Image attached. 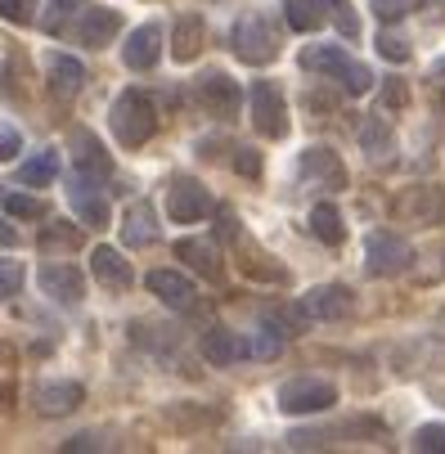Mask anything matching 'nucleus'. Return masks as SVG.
<instances>
[{"mask_svg": "<svg viewBox=\"0 0 445 454\" xmlns=\"http://www.w3.org/2000/svg\"><path fill=\"white\" fill-rule=\"evenodd\" d=\"M301 68H306V73H324V77L338 82L347 95L373 90V73L364 68V63H355L342 45H306V50H301Z\"/></svg>", "mask_w": 445, "mask_h": 454, "instance_id": "obj_1", "label": "nucleus"}, {"mask_svg": "<svg viewBox=\"0 0 445 454\" xmlns=\"http://www.w3.org/2000/svg\"><path fill=\"white\" fill-rule=\"evenodd\" d=\"M108 126H113V136H117L126 149H140V145H149L153 131H158V108H153V99H144L140 90H126V95H117V104H113V113H108Z\"/></svg>", "mask_w": 445, "mask_h": 454, "instance_id": "obj_2", "label": "nucleus"}, {"mask_svg": "<svg viewBox=\"0 0 445 454\" xmlns=\"http://www.w3.org/2000/svg\"><path fill=\"white\" fill-rule=\"evenodd\" d=\"M234 54L243 59V63H252V68H266V63H275L279 59V27L262 14V10H252V14H243L238 23H234Z\"/></svg>", "mask_w": 445, "mask_h": 454, "instance_id": "obj_3", "label": "nucleus"}, {"mask_svg": "<svg viewBox=\"0 0 445 454\" xmlns=\"http://www.w3.org/2000/svg\"><path fill=\"white\" fill-rule=\"evenodd\" d=\"M247 117L266 140H284L288 136V99L279 90V82H252L247 90Z\"/></svg>", "mask_w": 445, "mask_h": 454, "instance_id": "obj_4", "label": "nucleus"}, {"mask_svg": "<svg viewBox=\"0 0 445 454\" xmlns=\"http://www.w3.org/2000/svg\"><path fill=\"white\" fill-rule=\"evenodd\" d=\"M410 262H414V247H410L401 234H392V230H373V234L364 239V266H369V275L392 279V275H405Z\"/></svg>", "mask_w": 445, "mask_h": 454, "instance_id": "obj_5", "label": "nucleus"}, {"mask_svg": "<svg viewBox=\"0 0 445 454\" xmlns=\"http://www.w3.org/2000/svg\"><path fill=\"white\" fill-rule=\"evenodd\" d=\"M338 405V387L324 378H288L279 387V410L284 414H324Z\"/></svg>", "mask_w": 445, "mask_h": 454, "instance_id": "obj_6", "label": "nucleus"}, {"mask_svg": "<svg viewBox=\"0 0 445 454\" xmlns=\"http://www.w3.org/2000/svg\"><path fill=\"white\" fill-rule=\"evenodd\" d=\"M392 216L405 225H445V189L436 184H414L392 199Z\"/></svg>", "mask_w": 445, "mask_h": 454, "instance_id": "obj_7", "label": "nucleus"}, {"mask_svg": "<svg viewBox=\"0 0 445 454\" xmlns=\"http://www.w3.org/2000/svg\"><path fill=\"white\" fill-rule=\"evenodd\" d=\"M212 193L194 180V176H180V180H171V189H167V212H171V221L176 225H194V221H207L212 216Z\"/></svg>", "mask_w": 445, "mask_h": 454, "instance_id": "obj_8", "label": "nucleus"}, {"mask_svg": "<svg viewBox=\"0 0 445 454\" xmlns=\"http://www.w3.org/2000/svg\"><path fill=\"white\" fill-rule=\"evenodd\" d=\"M301 180H306L310 189L338 193V189H347V167H342V158H338L329 145H310V149L301 153Z\"/></svg>", "mask_w": 445, "mask_h": 454, "instance_id": "obj_9", "label": "nucleus"}, {"mask_svg": "<svg viewBox=\"0 0 445 454\" xmlns=\"http://www.w3.org/2000/svg\"><path fill=\"white\" fill-rule=\"evenodd\" d=\"M301 319H347L351 310H355V293L347 288V284H320V288H310L306 297H301Z\"/></svg>", "mask_w": 445, "mask_h": 454, "instance_id": "obj_10", "label": "nucleus"}, {"mask_svg": "<svg viewBox=\"0 0 445 454\" xmlns=\"http://www.w3.org/2000/svg\"><path fill=\"white\" fill-rule=\"evenodd\" d=\"M117 32H121V10H113V5H82V19L73 27V36L86 50H104Z\"/></svg>", "mask_w": 445, "mask_h": 454, "instance_id": "obj_11", "label": "nucleus"}, {"mask_svg": "<svg viewBox=\"0 0 445 454\" xmlns=\"http://www.w3.org/2000/svg\"><path fill=\"white\" fill-rule=\"evenodd\" d=\"M36 284H41V293H45V297H54L59 306H77V301L86 297V275H82L77 266H68V262L41 266Z\"/></svg>", "mask_w": 445, "mask_h": 454, "instance_id": "obj_12", "label": "nucleus"}, {"mask_svg": "<svg viewBox=\"0 0 445 454\" xmlns=\"http://www.w3.org/2000/svg\"><path fill=\"white\" fill-rule=\"evenodd\" d=\"M199 99H203V108H207L212 117H221V121L238 117V108H243V90H238V82H234L230 73H207V77L199 82Z\"/></svg>", "mask_w": 445, "mask_h": 454, "instance_id": "obj_13", "label": "nucleus"}, {"mask_svg": "<svg viewBox=\"0 0 445 454\" xmlns=\"http://www.w3.org/2000/svg\"><path fill=\"white\" fill-rule=\"evenodd\" d=\"M68 203H73V212L86 221V225H108V199H104V189H99V180L95 176H82V171H73V180H68Z\"/></svg>", "mask_w": 445, "mask_h": 454, "instance_id": "obj_14", "label": "nucleus"}, {"mask_svg": "<svg viewBox=\"0 0 445 454\" xmlns=\"http://www.w3.org/2000/svg\"><path fill=\"white\" fill-rule=\"evenodd\" d=\"M82 401H86V387H82V382H41L36 392H32V405H36V414H45V419L73 414Z\"/></svg>", "mask_w": 445, "mask_h": 454, "instance_id": "obj_15", "label": "nucleus"}, {"mask_svg": "<svg viewBox=\"0 0 445 454\" xmlns=\"http://www.w3.org/2000/svg\"><path fill=\"white\" fill-rule=\"evenodd\" d=\"M158 54H162V27L158 23H140L131 36H126V45H121V59H126V68H131V73H149L158 63Z\"/></svg>", "mask_w": 445, "mask_h": 454, "instance_id": "obj_16", "label": "nucleus"}, {"mask_svg": "<svg viewBox=\"0 0 445 454\" xmlns=\"http://www.w3.org/2000/svg\"><path fill=\"white\" fill-rule=\"evenodd\" d=\"M90 270H95V279H99L104 288H113V293H126V288L136 284L131 262H126L117 247H108V243H99V247L90 252Z\"/></svg>", "mask_w": 445, "mask_h": 454, "instance_id": "obj_17", "label": "nucleus"}, {"mask_svg": "<svg viewBox=\"0 0 445 454\" xmlns=\"http://www.w3.org/2000/svg\"><path fill=\"white\" fill-rule=\"evenodd\" d=\"M144 284H149V293H153L158 301H167L171 310H194V301H199L194 279H184L180 270H153Z\"/></svg>", "mask_w": 445, "mask_h": 454, "instance_id": "obj_18", "label": "nucleus"}, {"mask_svg": "<svg viewBox=\"0 0 445 454\" xmlns=\"http://www.w3.org/2000/svg\"><path fill=\"white\" fill-rule=\"evenodd\" d=\"M73 171H82V176H95V180H104V176L113 171L104 140H99L95 131H86V126H77V131H73Z\"/></svg>", "mask_w": 445, "mask_h": 454, "instance_id": "obj_19", "label": "nucleus"}, {"mask_svg": "<svg viewBox=\"0 0 445 454\" xmlns=\"http://www.w3.org/2000/svg\"><path fill=\"white\" fill-rule=\"evenodd\" d=\"M121 239H126V247H149V243H158V216H153V207L149 203H131L126 207V216H121Z\"/></svg>", "mask_w": 445, "mask_h": 454, "instance_id": "obj_20", "label": "nucleus"}, {"mask_svg": "<svg viewBox=\"0 0 445 454\" xmlns=\"http://www.w3.org/2000/svg\"><path fill=\"white\" fill-rule=\"evenodd\" d=\"M45 77H50V90L63 95V99L77 95V90L86 86V68H82L73 54H50V59H45Z\"/></svg>", "mask_w": 445, "mask_h": 454, "instance_id": "obj_21", "label": "nucleus"}, {"mask_svg": "<svg viewBox=\"0 0 445 454\" xmlns=\"http://www.w3.org/2000/svg\"><path fill=\"white\" fill-rule=\"evenodd\" d=\"M203 45H207V23H203L199 14H184V19L176 23V36H171L176 63H194V59L203 54Z\"/></svg>", "mask_w": 445, "mask_h": 454, "instance_id": "obj_22", "label": "nucleus"}, {"mask_svg": "<svg viewBox=\"0 0 445 454\" xmlns=\"http://www.w3.org/2000/svg\"><path fill=\"white\" fill-rule=\"evenodd\" d=\"M176 256H180L189 270H199V275H207V279L221 275V252H216V243H207V239H180V243H176Z\"/></svg>", "mask_w": 445, "mask_h": 454, "instance_id": "obj_23", "label": "nucleus"}, {"mask_svg": "<svg viewBox=\"0 0 445 454\" xmlns=\"http://www.w3.org/2000/svg\"><path fill=\"white\" fill-rule=\"evenodd\" d=\"M203 356H207L216 369L238 364V360H243V338H238V333H230V329H212V333L203 338Z\"/></svg>", "mask_w": 445, "mask_h": 454, "instance_id": "obj_24", "label": "nucleus"}, {"mask_svg": "<svg viewBox=\"0 0 445 454\" xmlns=\"http://www.w3.org/2000/svg\"><path fill=\"white\" fill-rule=\"evenodd\" d=\"M310 234L320 239V243H329V247H338L347 239V225H342V216H338L333 203H315L310 207Z\"/></svg>", "mask_w": 445, "mask_h": 454, "instance_id": "obj_25", "label": "nucleus"}, {"mask_svg": "<svg viewBox=\"0 0 445 454\" xmlns=\"http://www.w3.org/2000/svg\"><path fill=\"white\" fill-rule=\"evenodd\" d=\"M355 136H360V149H364L373 162L392 153V131H387V121H383V117H364Z\"/></svg>", "mask_w": 445, "mask_h": 454, "instance_id": "obj_26", "label": "nucleus"}, {"mask_svg": "<svg viewBox=\"0 0 445 454\" xmlns=\"http://www.w3.org/2000/svg\"><path fill=\"white\" fill-rule=\"evenodd\" d=\"M284 19L297 32H315L324 27V0H284Z\"/></svg>", "mask_w": 445, "mask_h": 454, "instance_id": "obj_27", "label": "nucleus"}, {"mask_svg": "<svg viewBox=\"0 0 445 454\" xmlns=\"http://www.w3.org/2000/svg\"><path fill=\"white\" fill-rule=\"evenodd\" d=\"M54 176H59V153H50V149H41L36 158H27L19 167V184H32V189H45Z\"/></svg>", "mask_w": 445, "mask_h": 454, "instance_id": "obj_28", "label": "nucleus"}, {"mask_svg": "<svg viewBox=\"0 0 445 454\" xmlns=\"http://www.w3.org/2000/svg\"><path fill=\"white\" fill-rule=\"evenodd\" d=\"M86 0H45V14H36L41 19V27L45 32H68V19H73V10H82Z\"/></svg>", "mask_w": 445, "mask_h": 454, "instance_id": "obj_29", "label": "nucleus"}, {"mask_svg": "<svg viewBox=\"0 0 445 454\" xmlns=\"http://www.w3.org/2000/svg\"><path fill=\"white\" fill-rule=\"evenodd\" d=\"M418 454H445V423H423L410 441Z\"/></svg>", "mask_w": 445, "mask_h": 454, "instance_id": "obj_30", "label": "nucleus"}, {"mask_svg": "<svg viewBox=\"0 0 445 454\" xmlns=\"http://www.w3.org/2000/svg\"><path fill=\"white\" fill-rule=\"evenodd\" d=\"M36 0H0V19L5 23H19V27H27V23H36Z\"/></svg>", "mask_w": 445, "mask_h": 454, "instance_id": "obj_31", "label": "nucleus"}, {"mask_svg": "<svg viewBox=\"0 0 445 454\" xmlns=\"http://www.w3.org/2000/svg\"><path fill=\"white\" fill-rule=\"evenodd\" d=\"M23 279V262H0V297H19Z\"/></svg>", "mask_w": 445, "mask_h": 454, "instance_id": "obj_32", "label": "nucleus"}, {"mask_svg": "<svg viewBox=\"0 0 445 454\" xmlns=\"http://www.w3.org/2000/svg\"><path fill=\"white\" fill-rule=\"evenodd\" d=\"M414 5H418V0H373V14L383 19V23H401Z\"/></svg>", "mask_w": 445, "mask_h": 454, "instance_id": "obj_33", "label": "nucleus"}, {"mask_svg": "<svg viewBox=\"0 0 445 454\" xmlns=\"http://www.w3.org/2000/svg\"><path fill=\"white\" fill-rule=\"evenodd\" d=\"M378 54L392 59V63H405V59H410V41L396 36V32H383V36H378Z\"/></svg>", "mask_w": 445, "mask_h": 454, "instance_id": "obj_34", "label": "nucleus"}, {"mask_svg": "<svg viewBox=\"0 0 445 454\" xmlns=\"http://www.w3.org/2000/svg\"><path fill=\"white\" fill-rule=\"evenodd\" d=\"M5 207H10V216H19V221H36V216H45L41 199H27V193H14V199H5Z\"/></svg>", "mask_w": 445, "mask_h": 454, "instance_id": "obj_35", "label": "nucleus"}, {"mask_svg": "<svg viewBox=\"0 0 445 454\" xmlns=\"http://www.w3.org/2000/svg\"><path fill=\"white\" fill-rule=\"evenodd\" d=\"M19 149H23V136L14 131L10 121H0V162H10V158H14Z\"/></svg>", "mask_w": 445, "mask_h": 454, "instance_id": "obj_36", "label": "nucleus"}, {"mask_svg": "<svg viewBox=\"0 0 445 454\" xmlns=\"http://www.w3.org/2000/svg\"><path fill=\"white\" fill-rule=\"evenodd\" d=\"M234 167H238V176L257 180V176H262V153H257V149H234Z\"/></svg>", "mask_w": 445, "mask_h": 454, "instance_id": "obj_37", "label": "nucleus"}, {"mask_svg": "<svg viewBox=\"0 0 445 454\" xmlns=\"http://www.w3.org/2000/svg\"><path fill=\"white\" fill-rule=\"evenodd\" d=\"M104 445H108V441H99L95 432H82V436H73V441L63 445V450H104Z\"/></svg>", "mask_w": 445, "mask_h": 454, "instance_id": "obj_38", "label": "nucleus"}, {"mask_svg": "<svg viewBox=\"0 0 445 454\" xmlns=\"http://www.w3.org/2000/svg\"><path fill=\"white\" fill-rule=\"evenodd\" d=\"M383 99H387V104H392V108H401V104H405V99H410V95H405V86H401V82H396V77H392V82H387V90H383Z\"/></svg>", "mask_w": 445, "mask_h": 454, "instance_id": "obj_39", "label": "nucleus"}, {"mask_svg": "<svg viewBox=\"0 0 445 454\" xmlns=\"http://www.w3.org/2000/svg\"><path fill=\"white\" fill-rule=\"evenodd\" d=\"M14 243H19V230L10 221H0V247H14Z\"/></svg>", "mask_w": 445, "mask_h": 454, "instance_id": "obj_40", "label": "nucleus"}, {"mask_svg": "<svg viewBox=\"0 0 445 454\" xmlns=\"http://www.w3.org/2000/svg\"><path fill=\"white\" fill-rule=\"evenodd\" d=\"M10 401H14V392H10V387H5V382H0V410H5Z\"/></svg>", "mask_w": 445, "mask_h": 454, "instance_id": "obj_41", "label": "nucleus"}, {"mask_svg": "<svg viewBox=\"0 0 445 454\" xmlns=\"http://www.w3.org/2000/svg\"><path fill=\"white\" fill-rule=\"evenodd\" d=\"M324 5H342V0H324Z\"/></svg>", "mask_w": 445, "mask_h": 454, "instance_id": "obj_42", "label": "nucleus"}, {"mask_svg": "<svg viewBox=\"0 0 445 454\" xmlns=\"http://www.w3.org/2000/svg\"><path fill=\"white\" fill-rule=\"evenodd\" d=\"M0 356H10V351H5V347H0Z\"/></svg>", "mask_w": 445, "mask_h": 454, "instance_id": "obj_43", "label": "nucleus"}]
</instances>
